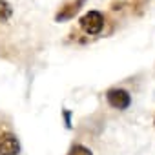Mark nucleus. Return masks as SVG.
I'll use <instances>...</instances> for the list:
<instances>
[{"mask_svg": "<svg viewBox=\"0 0 155 155\" xmlns=\"http://www.w3.org/2000/svg\"><path fill=\"white\" fill-rule=\"evenodd\" d=\"M104 24H106V17H104L101 11H97V9L88 11V13L82 15L81 20H79L81 29H82L86 35H90V37L99 35V33L104 29Z\"/></svg>", "mask_w": 155, "mask_h": 155, "instance_id": "nucleus-1", "label": "nucleus"}, {"mask_svg": "<svg viewBox=\"0 0 155 155\" xmlns=\"http://www.w3.org/2000/svg\"><path fill=\"white\" fill-rule=\"evenodd\" d=\"M104 97H106L108 106L113 108V110L124 111V110H128L131 106V95L124 88H110V90H106Z\"/></svg>", "mask_w": 155, "mask_h": 155, "instance_id": "nucleus-2", "label": "nucleus"}, {"mask_svg": "<svg viewBox=\"0 0 155 155\" xmlns=\"http://www.w3.org/2000/svg\"><path fill=\"white\" fill-rule=\"evenodd\" d=\"M20 153V142L18 137L11 131L0 133V155H18Z\"/></svg>", "mask_w": 155, "mask_h": 155, "instance_id": "nucleus-3", "label": "nucleus"}, {"mask_svg": "<svg viewBox=\"0 0 155 155\" xmlns=\"http://www.w3.org/2000/svg\"><path fill=\"white\" fill-rule=\"evenodd\" d=\"M84 2H86V0H71V2H66V4L60 8V11L55 15V20H57V22H64V20L73 18L77 13H79V9L84 6Z\"/></svg>", "mask_w": 155, "mask_h": 155, "instance_id": "nucleus-4", "label": "nucleus"}, {"mask_svg": "<svg viewBox=\"0 0 155 155\" xmlns=\"http://www.w3.org/2000/svg\"><path fill=\"white\" fill-rule=\"evenodd\" d=\"M13 15V8L8 0H0V24L2 22H8Z\"/></svg>", "mask_w": 155, "mask_h": 155, "instance_id": "nucleus-5", "label": "nucleus"}, {"mask_svg": "<svg viewBox=\"0 0 155 155\" xmlns=\"http://www.w3.org/2000/svg\"><path fill=\"white\" fill-rule=\"evenodd\" d=\"M68 155H93L90 148H86L84 144H73L68 151Z\"/></svg>", "mask_w": 155, "mask_h": 155, "instance_id": "nucleus-6", "label": "nucleus"}, {"mask_svg": "<svg viewBox=\"0 0 155 155\" xmlns=\"http://www.w3.org/2000/svg\"><path fill=\"white\" fill-rule=\"evenodd\" d=\"M153 126H155V117H153Z\"/></svg>", "mask_w": 155, "mask_h": 155, "instance_id": "nucleus-7", "label": "nucleus"}]
</instances>
